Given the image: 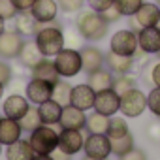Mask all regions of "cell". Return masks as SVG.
<instances>
[{
    "label": "cell",
    "instance_id": "cell-27",
    "mask_svg": "<svg viewBox=\"0 0 160 160\" xmlns=\"http://www.w3.org/2000/svg\"><path fill=\"white\" fill-rule=\"evenodd\" d=\"M72 85L66 83V81H57L53 85V94H51V100H55L58 106L66 108L72 104Z\"/></svg>",
    "mask_w": 160,
    "mask_h": 160
},
{
    "label": "cell",
    "instance_id": "cell-10",
    "mask_svg": "<svg viewBox=\"0 0 160 160\" xmlns=\"http://www.w3.org/2000/svg\"><path fill=\"white\" fill-rule=\"evenodd\" d=\"M160 19V8L156 2H143L141 8L134 13V25H136V32L139 28L145 27H156Z\"/></svg>",
    "mask_w": 160,
    "mask_h": 160
},
{
    "label": "cell",
    "instance_id": "cell-22",
    "mask_svg": "<svg viewBox=\"0 0 160 160\" xmlns=\"http://www.w3.org/2000/svg\"><path fill=\"white\" fill-rule=\"evenodd\" d=\"M34 149L28 139H17L8 145L6 149V160H32L34 158Z\"/></svg>",
    "mask_w": 160,
    "mask_h": 160
},
{
    "label": "cell",
    "instance_id": "cell-42",
    "mask_svg": "<svg viewBox=\"0 0 160 160\" xmlns=\"http://www.w3.org/2000/svg\"><path fill=\"white\" fill-rule=\"evenodd\" d=\"M36 0H13V4L19 12H30V8L34 6Z\"/></svg>",
    "mask_w": 160,
    "mask_h": 160
},
{
    "label": "cell",
    "instance_id": "cell-44",
    "mask_svg": "<svg viewBox=\"0 0 160 160\" xmlns=\"http://www.w3.org/2000/svg\"><path fill=\"white\" fill-rule=\"evenodd\" d=\"M32 160H55L51 154H34V158Z\"/></svg>",
    "mask_w": 160,
    "mask_h": 160
},
{
    "label": "cell",
    "instance_id": "cell-28",
    "mask_svg": "<svg viewBox=\"0 0 160 160\" xmlns=\"http://www.w3.org/2000/svg\"><path fill=\"white\" fill-rule=\"evenodd\" d=\"M108 126H109V117L108 115H102V113L94 111L87 117V128H89L91 134H106Z\"/></svg>",
    "mask_w": 160,
    "mask_h": 160
},
{
    "label": "cell",
    "instance_id": "cell-38",
    "mask_svg": "<svg viewBox=\"0 0 160 160\" xmlns=\"http://www.w3.org/2000/svg\"><path fill=\"white\" fill-rule=\"evenodd\" d=\"M147 79H149V81H151L154 87H160V60H158V62H154V64H151Z\"/></svg>",
    "mask_w": 160,
    "mask_h": 160
},
{
    "label": "cell",
    "instance_id": "cell-20",
    "mask_svg": "<svg viewBox=\"0 0 160 160\" xmlns=\"http://www.w3.org/2000/svg\"><path fill=\"white\" fill-rule=\"evenodd\" d=\"M21 124L15 119L10 117H0V143L2 145H10L13 141H17L21 138Z\"/></svg>",
    "mask_w": 160,
    "mask_h": 160
},
{
    "label": "cell",
    "instance_id": "cell-25",
    "mask_svg": "<svg viewBox=\"0 0 160 160\" xmlns=\"http://www.w3.org/2000/svg\"><path fill=\"white\" fill-rule=\"evenodd\" d=\"M87 85H89L94 92H100V91L111 89V87H113V73L108 72V70H102V68H100V70L89 73Z\"/></svg>",
    "mask_w": 160,
    "mask_h": 160
},
{
    "label": "cell",
    "instance_id": "cell-11",
    "mask_svg": "<svg viewBox=\"0 0 160 160\" xmlns=\"http://www.w3.org/2000/svg\"><path fill=\"white\" fill-rule=\"evenodd\" d=\"M58 151H62L64 154L72 156L77 154L83 149V136L79 130H70V128H62V132L58 134Z\"/></svg>",
    "mask_w": 160,
    "mask_h": 160
},
{
    "label": "cell",
    "instance_id": "cell-9",
    "mask_svg": "<svg viewBox=\"0 0 160 160\" xmlns=\"http://www.w3.org/2000/svg\"><path fill=\"white\" fill-rule=\"evenodd\" d=\"M25 40L17 30H4L0 34V58H17Z\"/></svg>",
    "mask_w": 160,
    "mask_h": 160
},
{
    "label": "cell",
    "instance_id": "cell-48",
    "mask_svg": "<svg viewBox=\"0 0 160 160\" xmlns=\"http://www.w3.org/2000/svg\"><path fill=\"white\" fill-rule=\"evenodd\" d=\"M156 27H158V28H160V19H158V23H156Z\"/></svg>",
    "mask_w": 160,
    "mask_h": 160
},
{
    "label": "cell",
    "instance_id": "cell-51",
    "mask_svg": "<svg viewBox=\"0 0 160 160\" xmlns=\"http://www.w3.org/2000/svg\"><path fill=\"white\" fill-rule=\"evenodd\" d=\"M156 55H158V58H160V51H158V53H156Z\"/></svg>",
    "mask_w": 160,
    "mask_h": 160
},
{
    "label": "cell",
    "instance_id": "cell-43",
    "mask_svg": "<svg viewBox=\"0 0 160 160\" xmlns=\"http://www.w3.org/2000/svg\"><path fill=\"white\" fill-rule=\"evenodd\" d=\"M53 158H55V160H70V156H68V154H64V152H62V151H58V149H55V151H53Z\"/></svg>",
    "mask_w": 160,
    "mask_h": 160
},
{
    "label": "cell",
    "instance_id": "cell-5",
    "mask_svg": "<svg viewBox=\"0 0 160 160\" xmlns=\"http://www.w3.org/2000/svg\"><path fill=\"white\" fill-rule=\"evenodd\" d=\"M139 49L138 43V32L132 28L117 30L109 40V51L122 55V57H134V53Z\"/></svg>",
    "mask_w": 160,
    "mask_h": 160
},
{
    "label": "cell",
    "instance_id": "cell-4",
    "mask_svg": "<svg viewBox=\"0 0 160 160\" xmlns=\"http://www.w3.org/2000/svg\"><path fill=\"white\" fill-rule=\"evenodd\" d=\"M30 145L36 154H53L58 147V134L51 128V124H40L30 132Z\"/></svg>",
    "mask_w": 160,
    "mask_h": 160
},
{
    "label": "cell",
    "instance_id": "cell-47",
    "mask_svg": "<svg viewBox=\"0 0 160 160\" xmlns=\"http://www.w3.org/2000/svg\"><path fill=\"white\" fill-rule=\"evenodd\" d=\"M83 160H108V158H92V156H85Z\"/></svg>",
    "mask_w": 160,
    "mask_h": 160
},
{
    "label": "cell",
    "instance_id": "cell-19",
    "mask_svg": "<svg viewBox=\"0 0 160 160\" xmlns=\"http://www.w3.org/2000/svg\"><path fill=\"white\" fill-rule=\"evenodd\" d=\"M81 62H83V72L85 73H92L96 70L102 68L104 64V53L94 47V45H87V47H81Z\"/></svg>",
    "mask_w": 160,
    "mask_h": 160
},
{
    "label": "cell",
    "instance_id": "cell-15",
    "mask_svg": "<svg viewBox=\"0 0 160 160\" xmlns=\"http://www.w3.org/2000/svg\"><path fill=\"white\" fill-rule=\"evenodd\" d=\"M58 12H60V8H58V2H57V0H36L34 6L30 8V13H32L42 25H47V23L57 21Z\"/></svg>",
    "mask_w": 160,
    "mask_h": 160
},
{
    "label": "cell",
    "instance_id": "cell-18",
    "mask_svg": "<svg viewBox=\"0 0 160 160\" xmlns=\"http://www.w3.org/2000/svg\"><path fill=\"white\" fill-rule=\"evenodd\" d=\"M13 25H15V30L25 38V36H36L38 30L43 27L30 12H19L13 19Z\"/></svg>",
    "mask_w": 160,
    "mask_h": 160
},
{
    "label": "cell",
    "instance_id": "cell-29",
    "mask_svg": "<svg viewBox=\"0 0 160 160\" xmlns=\"http://www.w3.org/2000/svg\"><path fill=\"white\" fill-rule=\"evenodd\" d=\"M128 132H130V128H128L126 119H122V117H109V126H108V132H106L109 139L122 138Z\"/></svg>",
    "mask_w": 160,
    "mask_h": 160
},
{
    "label": "cell",
    "instance_id": "cell-45",
    "mask_svg": "<svg viewBox=\"0 0 160 160\" xmlns=\"http://www.w3.org/2000/svg\"><path fill=\"white\" fill-rule=\"evenodd\" d=\"M6 30V19H2V17H0V34H2Z\"/></svg>",
    "mask_w": 160,
    "mask_h": 160
},
{
    "label": "cell",
    "instance_id": "cell-41",
    "mask_svg": "<svg viewBox=\"0 0 160 160\" xmlns=\"http://www.w3.org/2000/svg\"><path fill=\"white\" fill-rule=\"evenodd\" d=\"M121 160H147V156H145L143 151H139V149H132V151H128L126 154H122Z\"/></svg>",
    "mask_w": 160,
    "mask_h": 160
},
{
    "label": "cell",
    "instance_id": "cell-16",
    "mask_svg": "<svg viewBox=\"0 0 160 160\" xmlns=\"http://www.w3.org/2000/svg\"><path fill=\"white\" fill-rule=\"evenodd\" d=\"M28 98L21 96V94H10L6 100H4V106H2V111L6 117L10 119H15V121H21L25 117V113L28 111Z\"/></svg>",
    "mask_w": 160,
    "mask_h": 160
},
{
    "label": "cell",
    "instance_id": "cell-32",
    "mask_svg": "<svg viewBox=\"0 0 160 160\" xmlns=\"http://www.w3.org/2000/svg\"><path fill=\"white\" fill-rule=\"evenodd\" d=\"M136 85H138L136 77H132L130 73H121V75H115L113 77V89H115L117 94H124L126 91L134 89Z\"/></svg>",
    "mask_w": 160,
    "mask_h": 160
},
{
    "label": "cell",
    "instance_id": "cell-2",
    "mask_svg": "<svg viewBox=\"0 0 160 160\" xmlns=\"http://www.w3.org/2000/svg\"><path fill=\"white\" fill-rule=\"evenodd\" d=\"M34 42L36 45L40 47L42 55L43 57H55L62 47H64V32L58 25L53 23H47V27H42L38 30V34L34 36Z\"/></svg>",
    "mask_w": 160,
    "mask_h": 160
},
{
    "label": "cell",
    "instance_id": "cell-37",
    "mask_svg": "<svg viewBox=\"0 0 160 160\" xmlns=\"http://www.w3.org/2000/svg\"><path fill=\"white\" fill-rule=\"evenodd\" d=\"M113 4H115V0H87V6H89L91 10L98 12V13L106 12V10L111 8Z\"/></svg>",
    "mask_w": 160,
    "mask_h": 160
},
{
    "label": "cell",
    "instance_id": "cell-50",
    "mask_svg": "<svg viewBox=\"0 0 160 160\" xmlns=\"http://www.w3.org/2000/svg\"><path fill=\"white\" fill-rule=\"evenodd\" d=\"M156 4H158V8H160V0H156Z\"/></svg>",
    "mask_w": 160,
    "mask_h": 160
},
{
    "label": "cell",
    "instance_id": "cell-23",
    "mask_svg": "<svg viewBox=\"0 0 160 160\" xmlns=\"http://www.w3.org/2000/svg\"><path fill=\"white\" fill-rule=\"evenodd\" d=\"M32 77H36V79H43V81H49V83H57V81H60V75H58V72H57V66H55V62L53 60H49V57H43L34 68H32Z\"/></svg>",
    "mask_w": 160,
    "mask_h": 160
},
{
    "label": "cell",
    "instance_id": "cell-36",
    "mask_svg": "<svg viewBox=\"0 0 160 160\" xmlns=\"http://www.w3.org/2000/svg\"><path fill=\"white\" fill-rule=\"evenodd\" d=\"M17 13H19V10L15 8L13 0H0V17H2V19L13 21Z\"/></svg>",
    "mask_w": 160,
    "mask_h": 160
},
{
    "label": "cell",
    "instance_id": "cell-6",
    "mask_svg": "<svg viewBox=\"0 0 160 160\" xmlns=\"http://www.w3.org/2000/svg\"><path fill=\"white\" fill-rule=\"evenodd\" d=\"M145 108H147V96L139 89L134 87V89L126 91L124 94H121V108H119V111L122 115L134 119V117H139L145 111Z\"/></svg>",
    "mask_w": 160,
    "mask_h": 160
},
{
    "label": "cell",
    "instance_id": "cell-49",
    "mask_svg": "<svg viewBox=\"0 0 160 160\" xmlns=\"http://www.w3.org/2000/svg\"><path fill=\"white\" fill-rule=\"evenodd\" d=\"M0 154H2V143H0Z\"/></svg>",
    "mask_w": 160,
    "mask_h": 160
},
{
    "label": "cell",
    "instance_id": "cell-35",
    "mask_svg": "<svg viewBox=\"0 0 160 160\" xmlns=\"http://www.w3.org/2000/svg\"><path fill=\"white\" fill-rule=\"evenodd\" d=\"M147 108L152 111L154 117L160 119V87H154V89L147 94Z\"/></svg>",
    "mask_w": 160,
    "mask_h": 160
},
{
    "label": "cell",
    "instance_id": "cell-7",
    "mask_svg": "<svg viewBox=\"0 0 160 160\" xmlns=\"http://www.w3.org/2000/svg\"><path fill=\"white\" fill-rule=\"evenodd\" d=\"M85 156L92 158H108L111 152V139L108 134H89L83 141Z\"/></svg>",
    "mask_w": 160,
    "mask_h": 160
},
{
    "label": "cell",
    "instance_id": "cell-34",
    "mask_svg": "<svg viewBox=\"0 0 160 160\" xmlns=\"http://www.w3.org/2000/svg\"><path fill=\"white\" fill-rule=\"evenodd\" d=\"M57 2H58V8L64 13H79L83 10L87 0H57Z\"/></svg>",
    "mask_w": 160,
    "mask_h": 160
},
{
    "label": "cell",
    "instance_id": "cell-30",
    "mask_svg": "<svg viewBox=\"0 0 160 160\" xmlns=\"http://www.w3.org/2000/svg\"><path fill=\"white\" fill-rule=\"evenodd\" d=\"M19 124H21V128H23L25 132H32V130H36L40 124H43L42 119H40L38 108H28V111H27L25 117L19 121Z\"/></svg>",
    "mask_w": 160,
    "mask_h": 160
},
{
    "label": "cell",
    "instance_id": "cell-31",
    "mask_svg": "<svg viewBox=\"0 0 160 160\" xmlns=\"http://www.w3.org/2000/svg\"><path fill=\"white\" fill-rule=\"evenodd\" d=\"M132 149H134V136L130 132L126 136H122V138L111 139V152H115L117 156H122V154H126Z\"/></svg>",
    "mask_w": 160,
    "mask_h": 160
},
{
    "label": "cell",
    "instance_id": "cell-12",
    "mask_svg": "<svg viewBox=\"0 0 160 160\" xmlns=\"http://www.w3.org/2000/svg\"><path fill=\"white\" fill-rule=\"evenodd\" d=\"M51 94H53V83L43 81V79L32 77V81L27 85V98H28V102H32L36 106L51 100Z\"/></svg>",
    "mask_w": 160,
    "mask_h": 160
},
{
    "label": "cell",
    "instance_id": "cell-3",
    "mask_svg": "<svg viewBox=\"0 0 160 160\" xmlns=\"http://www.w3.org/2000/svg\"><path fill=\"white\" fill-rule=\"evenodd\" d=\"M55 66L60 77H75L79 72H83L81 53L72 47H62L55 55Z\"/></svg>",
    "mask_w": 160,
    "mask_h": 160
},
{
    "label": "cell",
    "instance_id": "cell-39",
    "mask_svg": "<svg viewBox=\"0 0 160 160\" xmlns=\"http://www.w3.org/2000/svg\"><path fill=\"white\" fill-rule=\"evenodd\" d=\"M12 81V66L4 60H0V83L8 85Z\"/></svg>",
    "mask_w": 160,
    "mask_h": 160
},
{
    "label": "cell",
    "instance_id": "cell-24",
    "mask_svg": "<svg viewBox=\"0 0 160 160\" xmlns=\"http://www.w3.org/2000/svg\"><path fill=\"white\" fill-rule=\"evenodd\" d=\"M17 58L21 60L23 66H27L28 70H32V68L43 58V55H42L40 47L36 45V42H25L23 47H21V51H19V57H17Z\"/></svg>",
    "mask_w": 160,
    "mask_h": 160
},
{
    "label": "cell",
    "instance_id": "cell-33",
    "mask_svg": "<svg viewBox=\"0 0 160 160\" xmlns=\"http://www.w3.org/2000/svg\"><path fill=\"white\" fill-rule=\"evenodd\" d=\"M145 0H115V6L122 17H134V13L141 8Z\"/></svg>",
    "mask_w": 160,
    "mask_h": 160
},
{
    "label": "cell",
    "instance_id": "cell-8",
    "mask_svg": "<svg viewBox=\"0 0 160 160\" xmlns=\"http://www.w3.org/2000/svg\"><path fill=\"white\" fill-rule=\"evenodd\" d=\"M121 108V94L115 92V89H106V91H100L96 92V98H94V111L102 113V115H115Z\"/></svg>",
    "mask_w": 160,
    "mask_h": 160
},
{
    "label": "cell",
    "instance_id": "cell-17",
    "mask_svg": "<svg viewBox=\"0 0 160 160\" xmlns=\"http://www.w3.org/2000/svg\"><path fill=\"white\" fill-rule=\"evenodd\" d=\"M94 98H96V92L87 83H79L72 89V106L83 109V111L94 108Z\"/></svg>",
    "mask_w": 160,
    "mask_h": 160
},
{
    "label": "cell",
    "instance_id": "cell-40",
    "mask_svg": "<svg viewBox=\"0 0 160 160\" xmlns=\"http://www.w3.org/2000/svg\"><path fill=\"white\" fill-rule=\"evenodd\" d=\"M102 15H104V19H106L109 25H111V23H115V21H119V19L122 17V15H121V12L117 10V6H115V4H113L111 8H108L106 12H102Z\"/></svg>",
    "mask_w": 160,
    "mask_h": 160
},
{
    "label": "cell",
    "instance_id": "cell-14",
    "mask_svg": "<svg viewBox=\"0 0 160 160\" xmlns=\"http://www.w3.org/2000/svg\"><path fill=\"white\" fill-rule=\"evenodd\" d=\"M138 43L139 49L147 55H156L160 51V28L158 27H145L138 30Z\"/></svg>",
    "mask_w": 160,
    "mask_h": 160
},
{
    "label": "cell",
    "instance_id": "cell-26",
    "mask_svg": "<svg viewBox=\"0 0 160 160\" xmlns=\"http://www.w3.org/2000/svg\"><path fill=\"white\" fill-rule=\"evenodd\" d=\"M38 111H40V119L43 124H58L62 106H58L55 100H47V102L38 106Z\"/></svg>",
    "mask_w": 160,
    "mask_h": 160
},
{
    "label": "cell",
    "instance_id": "cell-13",
    "mask_svg": "<svg viewBox=\"0 0 160 160\" xmlns=\"http://www.w3.org/2000/svg\"><path fill=\"white\" fill-rule=\"evenodd\" d=\"M60 128H70V130H81L87 126V115L83 109H79L75 106H66L62 108L60 113V121H58Z\"/></svg>",
    "mask_w": 160,
    "mask_h": 160
},
{
    "label": "cell",
    "instance_id": "cell-21",
    "mask_svg": "<svg viewBox=\"0 0 160 160\" xmlns=\"http://www.w3.org/2000/svg\"><path fill=\"white\" fill-rule=\"evenodd\" d=\"M108 68L111 73L115 75H121V73H130L134 70V58L132 57H122V55H117L113 51H109L106 57H104Z\"/></svg>",
    "mask_w": 160,
    "mask_h": 160
},
{
    "label": "cell",
    "instance_id": "cell-1",
    "mask_svg": "<svg viewBox=\"0 0 160 160\" xmlns=\"http://www.w3.org/2000/svg\"><path fill=\"white\" fill-rule=\"evenodd\" d=\"M75 28L83 40L87 42H100L102 38H106L108 30H109V23L104 19L102 13L94 12V10H81L77 13L75 19Z\"/></svg>",
    "mask_w": 160,
    "mask_h": 160
},
{
    "label": "cell",
    "instance_id": "cell-46",
    "mask_svg": "<svg viewBox=\"0 0 160 160\" xmlns=\"http://www.w3.org/2000/svg\"><path fill=\"white\" fill-rule=\"evenodd\" d=\"M4 87H6V85L0 83V100H2V96H4Z\"/></svg>",
    "mask_w": 160,
    "mask_h": 160
}]
</instances>
